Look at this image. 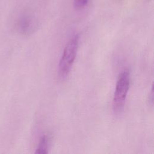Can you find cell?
Returning <instances> with one entry per match:
<instances>
[{
    "instance_id": "obj_1",
    "label": "cell",
    "mask_w": 154,
    "mask_h": 154,
    "mask_svg": "<svg viewBox=\"0 0 154 154\" xmlns=\"http://www.w3.org/2000/svg\"><path fill=\"white\" fill-rule=\"evenodd\" d=\"M79 39V35H75L64 48L58 66V75L61 79H65L72 69L77 54Z\"/></svg>"
},
{
    "instance_id": "obj_2",
    "label": "cell",
    "mask_w": 154,
    "mask_h": 154,
    "mask_svg": "<svg viewBox=\"0 0 154 154\" xmlns=\"http://www.w3.org/2000/svg\"><path fill=\"white\" fill-rule=\"evenodd\" d=\"M129 87V73L128 70H124L119 77L113 97L112 108L116 115L121 114L123 110Z\"/></svg>"
},
{
    "instance_id": "obj_3",
    "label": "cell",
    "mask_w": 154,
    "mask_h": 154,
    "mask_svg": "<svg viewBox=\"0 0 154 154\" xmlns=\"http://www.w3.org/2000/svg\"><path fill=\"white\" fill-rule=\"evenodd\" d=\"M18 31L25 35L31 34L34 29L33 22L31 19L27 16H23L18 20L17 23Z\"/></svg>"
},
{
    "instance_id": "obj_4",
    "label": "cell",
    "mask_w": 154,
    "mask_h": 154,
    "mask_svg": "<svg viewBox=\"0 0 154 154\" xmlns=\"http://www.w3.org/2000/svg\"><path fill=\"white\" fill-rule=\"evenodd\" d=\"M48 144L49 140L46 135L43 136L38 143V145L36 149L35 153H48Z\"/></svg>"
},
{
    "instance_id": "obj_5",
    "label": "cell",
    "mask_w": 154,
    "mask_h": 154,
    "mask_svg": "<svg viewBox=\"0 0 154 154\" xmlns=\"http://www.w3.org/2000/svg\"><path fill=\"white\" fill-rule=\"evenodd\" d=\"M88 0H74V7L76 9L82 8L88 2Z\"/></svg>"
}]
</instances>
